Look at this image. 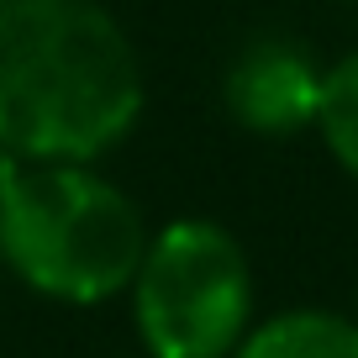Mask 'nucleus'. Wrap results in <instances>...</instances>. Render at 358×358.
I'll return each instance as SVG.
<instances>
[{"label":"nucleus","instance_id":"obj_1","mask_svg":"<svg viewBox=\"0 0 358 358\" xmlns=\"http://www.w3.org/2000/svg\"><path fill=\"white\" fill-rule=\"evenodd\" d=\"M143 116V64L101 0L0 6V143L22 164H95Z\"/></svg>","mask_w":358,"mask_h":358},{"label":"nucleus","instance_id":"obj_2","mask_svg":"<svg viewBox=\"0 0 358 358\" xmlns=\"http://www.w3.org/2000/svg\"><path fill=\"white\" fill-rule=\"evenodd\" d=\"M143 248L137 206L90 164H27L0 201V258L48 301L101 306L132 290Z\"/></svg>","mask_w":358,"mask_h":358},{"label":"nucleus","instance_id":"obj_3","mask_svg":"<svg viewBox=\"0 0 358 358\" xmlns=\"http://www.w3.org/2000/svg\"><path fill=\"white\" fill-rule=\"evenodd\" d=\"M148 358H232L253 327V268L222 222L179 216L148 237L132 280Z\"/></svg>","mask_w":358,"mask_h":358},{"label":"nucleus","instance_id":"obj_4","mask_svg":"<svg viewBox=\"0 0 358 358\" xmlns=\"http://www.w3.org/2000/svg\"><path fill=\"white\" fill-rule=\"evenodd\" d=\"M322 74L306 48L285 43V37H258L227 64L222 101L237 127L258 137H290L316 127L322 111Z\"/></svg>","mask_w":358,"mask_h":358},{"label":"nucleus","instance_id":"obj_5","mask_svg":"<svg viewBox=\"0 0 358 358\" xmlns=\"http://www.w3.org/2000/svg\"><path fill=\"white\" fill-rule=\"evenodd\" d=\"M232 358H358V316L337 311H280L268 322L248 327Z\"/></svg>","mask_w":358,"mask_h":358},{"label":"nucleus","instance_id":"obj_6","mask_svg":"<svg viewBox=\"0 0 358 358\" xmlns=\"http://www.w3.org/2000/svg\"><path fill=\"white\" fill-rule=\"evenodd\" d=\"M316 132H322L327 153L337 158V169L358 179V53L337 58V64L322 74V111H316Z\"/></svg>","mask_w":358,"mask_h":358},{"label":"nucleus","instance_id":"obj_7","mask_svg":"<svg viewBox=\"0 0 358 358\" xmlns=\"http://www.w3.org/2000/svg\"><path fill=\"white\" fill-rule=\"evenodd\" d=\"M22 158H16L11 153V148H6V143H0V201H6V195H11V185H16V179H22Z\"/></svg>","mask_w":358,"mask_h":358},{"label":"nucleus","instance_id":"obj_8","mask_svg":"<svg viewBox=\"0 0 358 358\" xmlns=\"http://www.w3.org/2000/svg\"><path fill=\"white\" fill-rule=\"evenodd\" d=\"M0 6H6V0H0Z\"/></svg>","mask_w":358,"mask_h":358}]
</instances>
